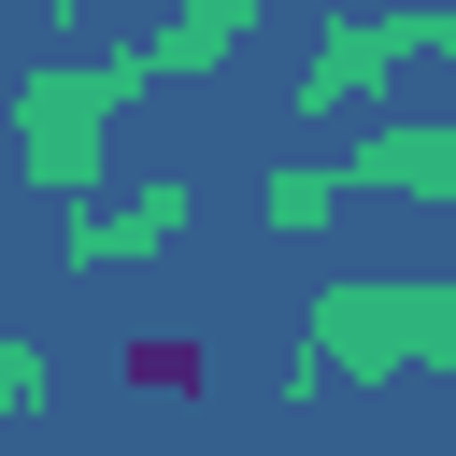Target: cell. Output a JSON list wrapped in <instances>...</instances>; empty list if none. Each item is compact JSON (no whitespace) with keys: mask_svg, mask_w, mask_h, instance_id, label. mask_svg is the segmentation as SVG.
Here are the masks:
<instances>
[{"mask_svg":"<svg viewBox=\"0 0 456 456\" xmlns=\"http://www.w3.org/2000/svg\"><path fill=\"white\" fill-rule=\"evenodd\" d=\"M114 370H128L142 399H200V342H128Z\"/></svg>","mask_w":456,"mask_h":456,"instance_id":"4","label":"cell"},{"mask_svg":"<svg viewBox=\"0 0 456 456\" xmlns=\"http://www.w3.org/2000/svg\"><path fill=\"white\" fill-rule=\"evenodd\" d=\"M100 100H114V86H86V71H57V86H28V157H43L57 185L86 171V114H100Z\"/></svg>","mask_w":456,"mask_h":456,"instance_id":"2","label":"cell"},{"mask_svg":"<svg viewBox=\"0 0 456 456\" xmlns=\"http://www.w3.org/2000/svg\"><path fill=\"white\" fill-rule=\"evenodd\" d=\"M314 342L342 370H399V356H456V285H356L314 314Z\"/></svg>","mask_w":456,"mask_h":456,"instance_id":"1","label":"cell"},{"mask_svg":"<svg viewBox=\"0 0 456 456\" xmlns=\"http://www.w3.org/2000/svg\"><path fill=\"white\" fill-rule=\"evenodd\" d=\"M328 200H342V185H328V171H271V214H285V228H314V214H328Z\"/></svg>","mask_w":456,"mask_h":456,"instance_id":"5","label":"cell"},{"mask_svg":"<svg viewBox=\"0 0 456 456\" xmlns=\"http://www.w3.org/2000/svg\"><path fill=\"white\" fill-rule=\"evenodd\" d=\"M171 214H185V185H142L128 214H100V228H71V256H157V242H171Z\"/></svg>","mask_w":456,"mask_h":456,"instance_id":"3","label":"cell"}]
</instances>
